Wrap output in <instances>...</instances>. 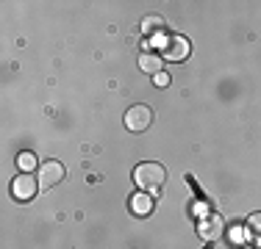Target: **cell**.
I'll list each match as a JSON object with an SVG mask.
<instances>
[{
    "label": "cell",
    "instance_id": "6da1fadb",
    "mask_svg": "<svg viewBox=\"0 0 261 249\" xmlns=\"http://www.w3.org/2000/svg\"><path fill=\"white\" fill-rule=\"evenodd\" d=\"M134 183L139 191L156 197V194H161V189H164V183H167V169L159 161H145V164H139L134 169Z\"/></svg>",
    "mask_w": 261,
    "mask_h": 249
},
{
    "label": "cell",
    "instance_id": "7a4b0ae2",
    "mask_svg": "<svg viewBox=\"0 0 261 249\" xmlns=\"http://www.w3.org/2000/svg\"><path fill=\"white\" fill-rule=\"evenodd\" d=\"M153 124V108L150 105H130L125 114V128L130 133H142Z\"/></svg>",
    "mask_w": 261,
    "mask_h": 249
},
{
    "label": "cell",
    "instance_id": "3957f363",
    "mask_svg": "<svg viewBox=\"0 0 261 249\" xmlns=\"http://www.w3.org/2000/svg\"><path fill=\"white\" fill-rule=\"evenodd\" d=\"M36 191H42V189H39V180H36L31 172L17 174L14 183H11V197L20 199V202H28V199H34Z\"/></svg>",
    "mask_w": 261,
    "mask_h": 249
},
{
    "label": "cell",
    "instance_id": "277c9868",
    "mask_svg": "<svg viewBox=\"0 0 261 249\" xmlns=\"http://www.w3.org/2000/svg\"><path fill=\"white\" fill-rule=\"evenodd\" d=\"M39 189L47 191L53 189L56 183H61L64 180V166H61V161H45V164L39 166Z\"/></svg>",
    "mask_w": 261,
    "mask_h": 249
},
{
    "label": "cell",
    "instance_id": "5b68a950",
    "mask_svg": "<svg viewBox=\"0 0 261 249\" xmlns=\"http://www.w3.org/2000/svg\"><path fill=\"white\" fill-rule=\"evenodd\" d=\"M189 39L181 34H175L170 42H167V47H164V58L167 61H186L189 58Z\"/></svg>",
    "mask_w": 261,
    "mask_h": 249
},
{
    "label": "cell",
    "instance_id": "8992f818",
    "mask_svg": "<svg viewBox=\"0 0 261 249\" xmlns=\"http://www.w3.org/2000/svg\"><path fill=\"white\" fill-rule=\"evenodd\" d=\"M197 233H200V238H206V241H217V238H222V233H225V224H222V219L217 213H211L200 222Z\"/></svg>",
    "mask_w": 261,
    "mask_h": 249
},
{
    "label": "cell",
    "instance_id": "52a82bcc",
    "mask_svg": "<svg viewBox=\"0 0 261 249\" xmlns=\"http://www.w3.org/2000/svg\"><path fill=\"white\" fill-rule=\"evenodd\" d=\"M130 210H134L136 216H150L153 213V197L145 194V191H136V194L130 197Z\"/></svg>",
    "mask_w": 261,
    "mask_h": 249
},
{
    "label": "cell",
    "instance_id": "ba28073f",
    "mask_svg": "<svg viewBox=\"0 0 261 249\" xmlns=\"http://www.w3.org/2000/svg\"><path fill=\"white\" fill-rule=\"evenodd\" d=\"M139 70L156 78L159 72H164V70H161V55H156V53H142L139 55Z\"/></svg>",
    "mask_w": 261,
    "mask_h": 249
},
{
    "label": "cell",
    "instance_id": "9c48e42d",
    "mask_svg": "<svg viewBox=\"0 0 261 249\" xmlns=\"http://www.w3.org/2000/svg\"><path fill=\"white\" fill-rule=\"evenodd\" d=\"M164 28H167V20L161 14H150V17H145V20H142V30H145L147 36L164 34Z\"/></svg>",
    "mask_w": 261,
    "mask_h": 249
},
{
    "label": "cell",
    "instance_id": "30bf717a",
    "mask_svg": "<svg viewBox=\"0 0 261 249\" xmlns=\"http://www.w3.org/2000/svg\"><path fill=\"white\" fill-rule=\"evenodd\" d=\"M247 235H250V241L261 249V213H253L250 219H247Z\"/></svg>",
    "mask_w": 261,
    "mask_h": 249
},
{
    "label": "cell",
    "instance_id": "8fae6325",
    "mask_svg": "<svg viewBox=\"0 0 261 249\" xmlns=\"http://www.w3.org/2000/svg\"><path fill=\"white\" fill-rule=\"evenodd\" d=\"M17 164H20L22 172H31V169H36V164H39V161H36L34 152H20V155H17Z\"/></svg>",
    "mask_w": 261,
    "mask_h": 249
},
{
    "label": "cell",
    "instance_id": "7c38bea8",
    "mask_svg": "<svg viewBox=\"0 0 261 249\" xmlns=\"http://www.w3.org/2000/svg\"><path fill=\"white\" fill-rule=\"evenodd\" d=\"M153 80H156V86H159V89H164V86L170 83V75H167V72H159Z\"/></svg>",
    "mask_w": 261,
    "mask_h": 249
}]
</instances>
